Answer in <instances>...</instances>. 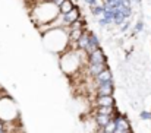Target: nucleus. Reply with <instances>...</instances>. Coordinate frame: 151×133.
Instances as JSON below:
<instances>
[{"mask_svg":"<svg viewBox=\"0 0 151 133\" xmlns=\"http://www.w3.org/2000/svg\"><path fill=\"white\" fill-rule=\"evenodd\" d=\"M88 63H97V64H107V59L106 54L103 51V48H97L93 53L88 54Z\"/></svg>","mask_w":151,"mask_h":133,"instance_id":"1","label":"nucleus"},{"mask_svg":"<svg viewBox=\"0 0 151 133\" xmlns=\"http://www.w3.org/2000/svg\"><path fill=\"white\" fill-rule=\"evenodd\" d=\"M97 48H100V40H99V37L94 34V32H88V45H87V50H85V54L88 56L90 53H93L94 50H97Z\"/></svg>","mask_w":151,"mask_h":133,"instance_id":"2","label":"nucleus"},{"mask_svg":"<svg viewBox=\"0 0 151 133\" xmlns=\"http://www.w3.org/2000/svg\"><path fill=\"white\" fill-rule=\"evenodd\" d=\"M96 92H97L99 97H103V95H113V92H114V84H113V82L100 84V85H97Z\"/></svg>","mask_w":151,"mask_h":133,"instance_id":"3","label":"nucleus"},{"mask_svg":"<svg viewBox=\"0 0 151 133\" xmlns=\"http://www.w3.org/2000/svg\"><path fill=\"white\" fill-rule=\"evenodd\" d=\"M94 104L96 107H113L114 105V98L113 95H103V97H99L94 99Z\"/></svg>","mask_w":151,"mask_h":133,"instance_id":"4","label":"nucleus"},{"mask_svg":"<svg viewBox=\"0 0 151 133\" xmlns=\"http://www.w3.org/2000/svg\"><path fill=\"white\" fill-rule=\"evenodd\" d=\"M94 81H96L97 85H100V84H107V82H113V75H111L110 69L106 67L100 75H97V76L94 78Z\"/></svg>","mask_w":151,"mask_h":133,"instance_id":"5","label":"nucleus"},{"mask_svg":"<svg viewBox=\"0 0 151 133\" xmlns=\"http://www.w3.org/2000/svg\"><path fill=\"white\" fill-rule=\"evenodd\" d=\"M62 18H63V24H65V25H68V26H70L75 21H78V19H79V10H78L76 7H73L69 13L62 15Z\"/></svg>","mask_w":151,"mask_h":133,"instance_id":"6","label":"nucleus"},{"mask_svg":"<svg viewBox=\"0 0 151 133\" xmlns=\"http://www.w3.org/2000/svg\"><path fill=\"white\" fill-rule=\"evenodd\" d=\"M113 120V117H110V116H101V114H94V122H96V124H97V127L99 129H104L110 122Z\"/></svg>","mask_w":151,"mask_h":133,"instance_id":"7","label":"nucleus"},{"mask_svg":"<svg viewBox=\"0 0 151 133\" xmlns=\"http://www.w3.org/2000/svg\"><path fill=\"white\" fill-rule=\"evenodd\" d=\"M106 67H107V64H97V63H88V66H87L88 73H90L93 78H96L97 75H100Z\"/></svg>","mask_w":151,"mask_h":133,"instance_id":"8","label":"nucleus"},{"mask_svg":"<svg viewBox=\"0 0 151 133\" xmlns=\"http://www.w3.org/2000/svg\"><path fill=\"white\" fill-rule=\"evenodd\" d=\"M125 22H128V18H126L119 9H116V10L113 12V24L117 25V26H122Z\"/></svg>","mask_w":151,"mask_h":133,"instance_id":"9","label":"nucleus"},{"mask_svg":"<svg viewBox=\"0 0 151 133\" xmlns=\"http://www.w3.org/2000/svg\"><path fill=\"white\" fill-rule=\"evenodd\" d=\"M87 45H88V32H82V35H81V37H79V40L76 41V47H78L81 51H84V53H85Z\"/></svg>","mask_w":151,"mask_h":133,"instance_id":"10","label":"nucleus"},{"mask_svg":"<svg viewBox=\"0 0 151 133\" xmlns=\"http://www.w3.org/2000/svg\"><path fill=\"white\" fill-rule=\"evenodd\" d=\"M75 6H73V3H72V0H65L60 6H59V13H62V15H66V13H69L72 9H73Z\"/></svg>","mask_w":151,"mask_h":133,"instance_id":"11","label":"nucleus"},{"mask_svg":"<svg viewBox=\"0 0 151 133\" xmlns=\"http://www.w3.org/2000/svg\"><path fill=\"white\" fill-rule=\"evenodd\" d=\"M94 114H101V116H110V117H113L114 116V108L113 107H97V110H96Z\"/></svg>","mask_w":151,"mask_h":133,"instance_id":"12","label":"nucleus"},{"mask_svg":"<svg viewBox=\"0 0 151 133\" xmlns=\"http://www.w3.org/2000/svg\"><path fill=\"white\" fill-rule=\"evenodd\" d=\"M90 12H91V15H94V16H103V13H104V6L103 4H97V6H93V7H90Z\"/></svg>","mask_w":151,"mask_h":133,"instance_id":"13","label":"nucleus"},{"mask_svg":"<svg viewBox=\"0 0 151 133\" xmlns=\"http://www.w3.org/2000/svg\"><path fill=\"white\" fill-rule=\"evenodd\" d=\"M144 31V21L142 19H138V22L135 24V28H134V32L138 34V32H142Z\"/></svg>","mask_w":151,"mask_h":133,"instance_id":"14","label":"nucleus"},{"mask_svg":"<svg viewBox=\"0 0 151 133\" xmlns=\"http://www.w3.org/2000/svg\"><path fill=\"white\" fill-rule=\"evenodd\" d=\"M139 119L144 120V122H150L151 120V111H147V110H142L139 113Z\"/></svg>","mask_w":151,"mask_h":133,"instance_id":"15","label":"nucleus"},{"mask_svg":"<svg viewBox=\"0 0 151 133\" xmlns=\"http://www.w3.org/2000/svg\"><path fill=\"white\" fill-rule=\"evenodd\" d=\"M114 127H116V124H114V122L111 120V122H110V123H109V124L103 129V130H104L106 133H113V132H114Z\"/></svg>","mask_w":151,"mask_h":133,"instance_id":"16","label":"nucleus"},{"mask_svg":"<svg viewBox=\"0 0 151 133\" xmlns=\"http://www.w3.org/2000/svg\"><path fill=\"white\" fill-rule=\"evenodd\" d=\"M84 1H85L90 7H93V6H97V4H99V3H97V0H84Z\"/></svg>","mask_w":151,"mask_h":133,"instance_id":"17","label":"nucleus"},{"mask_svg":"<svg viewBox=\"0 0 151 133\" xmlns=\"http://www.w3.org/2000/svg\"><path fill=\"white\" fill-rule=\"evenodd\" d=\"M128 29H129V24H128V22H125V24L120 26V31H122V32H126Z\"/></svg>","mask_w":151,"mask_h":133,"instance_id":"18","label":"nucleus"},{"mask_svg":"<svg viewBox=\"0 0 151 133\" xmlns=\"http://www.w3.org/2000/svg\"><path fill=\"white\" fill-rule=\"evenodd\" d=\"M0 130H6V123L0 120Z\"/></svg>","mask_w":151,"mask_h":133,"instance_id":"19","label":"nucleus"},{"mask_svg":"<svg viewBox=\"0 0 151 133\" xmlns=\"http://www.w3.org/2000/svg\"><path fill=\"white\" fill-rule=\"evenodd\" d=\"M0 133H9L7 130H0Z\"/></svg>","mask_w":151,"mask_h":133,"instance_id":"20","label":"nucleus"},{"mask_svg":"<svg viewBox=\"0 0 151 133\" xmlns=\"http://www.w3.org/2000/svg\"><path fill=\"white\" fill-rule=\"evenodd\" d=\"M47 1H50V3H53V4H54V1H56V0H47Z\"/></svg>","mask_w":151,"mask_h":133,"instance_id":"21","label":"nucleus"},{"mask_svg":"<svg viewBox=\"0 0 151 133\" xmlns=\"http://www.w3.org/2000/svg\"><path fill=\"white\" fill-rule=\"evenodd\" d=\"M125 133H134V132L132 130H128V132H125Z\"/></svg>","mask_w":151,"mask_h":133,"instance_id":"22","label":"nucleus"},{"mask_svg":"<svg viewBox=\"0 0 151 133\" xmlns=\"http://www.w3.org/2000/svg\"><path fill=\"white\" fill-rule=\"evenodd\" d=\"M43 1H47V0H43Z\"/></svg>","mask_w":151,"mask_h":133,"instance_id":"23","label":"nucleus"}]
</instances>
